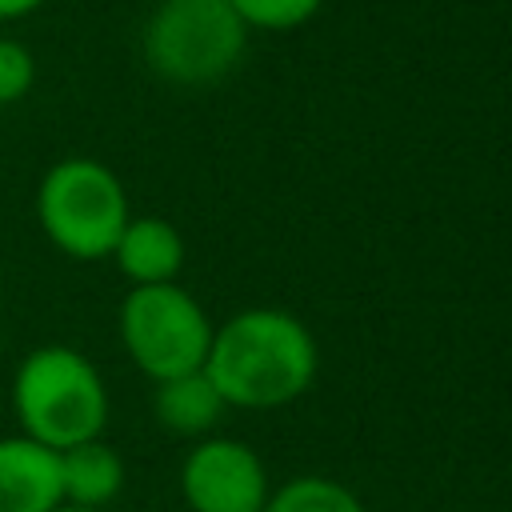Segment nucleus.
I'll list each match as a JSON object with an SVG mask.
<instances>
[{
  "mask_svg": "<svg viewBox=\"0 0 512 512\" xmlns=\"http://www.w3.org/2000/svg\"><path fill=\"white\" fill-rule=\"evenodd\" d=\"M316 340L284 308H244L212 328L204 376L232 408H280L316 380Z\"/></svg>",
  "mask_w": 512,
  "mask_h": 512,
  "instance_id": "nucleus-1",
  "label": "nucleus"
},
{
  "mask_svg": "<svg viewBox=\"0 0 512 512\" xmlns=\"http://www.w3.org/2000/svg\"><path fill=\"white\" fill-rule=\"evenodd\" d=\"M12 412L24 436L64 452L104 432L108 388L84 352L68 344H40L12 372Z\"/></svg>",
  "mask_w": 512,
  "mask_h": 512,
  "instance_id": "nucleus-2",
  "label": "nucleus"
},
{
  "mask_svg": "<svg viewBox=\"0 0 512 512\" xmlns=\"http://www.w3.org/2000/svg\"><path fill=\"white\" fill-rule=\"evenodd\" d=\"M128 220L132 208L120 176L92 156L56 160L36 184V224L72 260L112 256Z\"/></svg>",
  "mask_w": 512,
  "mask_h": 512,
  "instance_id": "nucleus-3",
  "label": "nucleus"
},
{
  "mask_svg": "<svg viewBox=\"0 0 512 512\" xmlns=\"http://www.w3.org/2000/svg\"><path fill=\"white\" fill-rule=\"evenodd\" d=\"M248 44L244 20L228 0H160L144 24V64L180 88L224 80Z\"/></svg>",
  "mask_w": 512,
  "mask_h": 512,
  "instance_id": "nucleus-4",
  "label": "nucleus"
},
{
  "mask_svg": "<svg viewBox=\"0 0 512 512\" xmlns=\"http://www.w3.org/2000/svg\"><path fill=\"white\" fill-rule=\"evenodd\" d=\"M120 340L132 364L160 384L204 368L212 344V320L200 308V300L176 280L136 284L120 304Z\"/></svg>",
  "mask_w": 512,
  "mask_h": 512,
  "instance_id": "nucleus-5",
  "label": "nucleus"
},
{
  "mask_svg": "<svg viewBox=\"0 0 512 512\" xmlns=\"http://www.w3.org/2000/svg\"><path fill=\"white\" fill-rule=\"evenodd\" d=\"M180 492L192 512H264L268 472L244 440L208 436L184 456Z\"/></svg>",
  "mask_w": 512,
  "mask_h": 512,
  "instance_id": "nucleus-6",
  "label": "nucleus"
},
{
  "mask_svg": "<svg viewBox=\"0 0 512 512\" xmlns=\"http://www.w3.org/2000/svg\"><path fill=\"white\" fill-rule=\"evenodd\" d=\"M60 504V452L24 432L0 436V512H56Z\"/></svg>",
  "mask_w": 512,
  "mask_h": 512,
  "instance_id": "nucleus-7",
  "label": "nucleus"
},
{
  "mask_svg": "<svg viewBox=\"0 0 512 512\" xmlns=\"http://www.w3.org/2000/svg\"><path fill=\"white\" fill-rule=\"evenodd\" d=\"M116 268L136 284H168L184 268V240L164 216H132L112 248Z\"/></svg>",
  "mask_w": 512,
  "mask_h": 512,
  "instance_id": "nucleus-8",
  "label": "nucleus"
},
{
  "mask_svg": "<svg viewBox=\"0 0 512 512\" xmlns=\"http://www.w3.org/2000/svg\"><path fill=\"white\" fill-rule=\"evenodd\" d=\"M60 484H64V504L108 508L124 488V460L100 436L84 440L60 452Z\"/></svg>",
  "mask_w": 512,
  "mask_h": 512,
  "instance_id": "nucleus-9",
  "label": "nucleus"
},
{
  "mask_svg": "<svg viewBox=\"0 0 512 512\" xmlns=\"http://www.w3.org/2000/svg\"><path fill=\"white\" fill-rule=\"evenodd\" d=\"M152 408H156V420H160L168 432L200 436V432H208V428L220 420V412H224L228 404H224V396L216 392V384L204 376V368H196V372L160 380Z\"/></svg>",
  "mask_w": 512,
  "mask_h": 512,
  "instance_id": "nucleus-10",
  "label": "nucleus"
},
{
  "mask_svg": "<svg viewBox=\"0 0 512 512\" xmlns=\"http://www.w3.org/2000/svg\"><path fill=\"white\" fill-rule=\"evenodd\" d=\"M264 512H364L360 496L328 476H296L284 488L268 492Z\"/></svg>",
  "mask_w": 512,
  "mask_h": 512,
  "instance_id": "nucleus-11",
  "label": "nucleus"
},
{
  "mask_svg": "<svg viewBox=\"0 0 512 512\" xmlns=\"http://www.w3.org/2000/svg\"><path fill=\"white\" fill-rule=\"evenodd\" d=\"M232 12L244 20V28H260V32H292L300 24H308L324 0H228Z\"/></svg>",
  "mask_w": 512,
  "mask_h": 512,
  "instance_id": "nucleus-12",
  "label": "nucleus"
},
{
  "mask_svg": "<svg viewBox=\"0 0 512 512\" xmlns=\"http://www.w3.org/2000/svg\"><path fill=\"white\" fill-rule=\"evenodd\" d=\"M36 84V60L32 52L12 40V36H0V104H16L32 92Z\"/></svg>",
  "mask_w": 512,
  "mask_h": 512,
  "instance_id": "nucleus-13",
  "label": "nucleus"
},
{
  "mask_svg": "<svg viewBox=\"0 0 512 512\" xmlns=\"http://www.w3.org/2000/svg\"><path fill=\"white\" fill-rule=\"evenodd\" d=\"M40 4H44V0H0V24L24 20V16H32Z\"/></svg>",
  "mask_w": 512,
  "mask_h": 512,
  "instance_id": "nucleus-14",
  "label": "nucleus"
},
{
  "mask_svg": "<svg viewBox=\"0 0 512 512\" xmlns=\"http://www.w3.org/2000/svg\"><path fill=\"white\" fill-rule=\"evenodd\" d=\"M56 512H104V508H80V504H60Z\"/></svg>",
  "mask_w": 512,
  "mask_h": 512,
  "instance_id": "nucleus-15",
  "label": "nucleus"
},
{
  "mask_svg": "<svg viewBox=\"0 0 512 512\" xmlns=\"http://www.w3.org/2000/svg\"><path fill=\"white\" fill-rule=\"evenodd\" d=\"M0 296H4V264H0Z\"/></svg>",
  "mask_w": 512,
  "mask_h": 512,
  "instance_id": "nucleus-16",
  "label": "nucleus"
}]
</instances>
